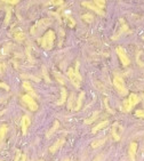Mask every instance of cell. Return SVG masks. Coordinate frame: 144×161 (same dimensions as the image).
<instances>
[{
    "instance_id": "obj_1",
    "label": "cell",
    "mask_w": 144,
    "mask_h": 161,
    "mask_svg": "<svg viewBox=\"0 0 144 161\" xmlns=\"http://www.w3.org/2000/svg\"><path fill=\"white\" fill-rule=\"evenodd\" d=\"M68 77H69L70 81L72 82V85H73L76 88H79V87H80L83 78H81V75H80V73H79V63H78V62H77V64H76V70L72 69V67H70V69L68 70Z\"/></svg>"
},
{
    "instance_id": "obj_2",
    "label": "cell",
    "mask_w": 144,
    "mask_h": 161,
    "mask_svg": "<svg viewBox=\"0 0 144 161\" xmlns=\"http://www.w3.org/2000/svg\"><path fill=\"white\" fill-rule=\"evenodd\" d=\"M54 40H55L54 31H47L45 33V35L42 37V40H41L42 48H45L46 50H51L53 48V46H54Z\"/></svg>"
},
{
    "instance_id": "obj_3",
    "label": "cell",
    "mask_w": 144,
    "mask_h": 161,
    "mask_svg": "<svg viewBox=\"0 0 144 161\" xmlns=\"http://www.w3.org/2000/svg\"><path fill=\"white\" fill-rule=\"evenodd\" d=\"M113 85H115V88L117 89V92L120 94V95H127V88H126V85H125V81L124 79L120 77V75H115V79H113Z\"/></svg>"
},
{
    "instance_id": "obj_4",
    "label": "cell",
    "mask_w": 144,
    "mask_h": 161,
    "mask_svg": "<svg viewBox=\"0 0 144 161\" xmlns=\"http://www.w3.org/2000/svg\"><path fill=\"white\" fill-rule=\"evenodd\" d=\"M49 23H51V20H48V18H45V20L39 21L35 25H33V26L31 28V33H32L33 35H38L42 30L46 29V26L49 25Z\"/></svg>"
},
{
    "instance_id": "obj_5",
    "label": "cell",
    "mask_w": 144,
    "mask_h": 161,
    "mask_svg": "<svg viewBox=\"0 0 144 161\" xmlns=\"http://www.w3.org/2000/svg\"><path fill=\"white\" fill-rule=\"evenodd\" d=\"M115 52H117V54H118V56H119V58H120L124 66H127V65L130 64V61H129V58H128V56H127V54H126V52L122 47H117Z\"/></svg>"
},
{
    "instance_id": "obj_6",
    "label": "cell",
    "mask_w": 144,
    "mask_h": 161,
    "mask_svg": "<svg viewBox=\"0 0 144 161\" xmlns=\"http://www.w3.org/2000/svg\"><path fill=\"white\" fill-rule=\"evenodd\" d=\"M22 99H23V102L27 104V106H29V109L31 111H35V110L38 109V105H37L34 98L32 96H30V95H24V96H22Z\"/></svg>"
},
{
    "instance_id": "obj_7",
    "label": "cell",
    "mask_w": 144,
    "mask_h": 161,
    "mask_svg": "<svg viewBox=\"0 0 144 161\" xmlns=\"http://www.w3.org/2000/svg\"><path fill=\"white\" fill-rule=\"evenodd\" d=\"M136 152H137V144L135 142H133L129 145V157H130V161H135V159H136Z\"/></svg>"
},
{
    "instance_id": "obj_8",
    "label": "cell",
    "mask_w": 144,
    "mask_h": 161,
    "mask_svg": "<svg viewBox=\"0 0 144 161\" xmlns=\"http://www.w3.org/2000/svg\"><path fill=\"white\" fill-rule=\"evenodd\" d=\"M83 6H86L87 8H89V9H93L95 13H97L98 15H102V16H104V12L102 10V9H100L98 7H96V6H94L91 2H88V1H83Z\"/></svg>"
},
{
    "instance_id": "obj_9",
    "label": "cell",
    "mask_w": 144,
    "mask_h": 161,
    "mask_svg": "<svg viewBox=\"0 0 144 161\" xmlns=\"http://www.w3.org/2000/svg\"><path fill=\"white\" fill-rule=\"evenodd\" d=\"M21 125H22V132H23V135H27V131H28V128H29L30 125V118L28 115H24L22 118Z\"/></svg>"
},
{
    "instance_id": "obj_10",
    "label": "cell",
    "mask_w": 144,
    "mask_h": 161,
    "mask_svg": "<svg viewBox=\"0 0 144 161\" xmlns=\"http://www.w3.org/2000/svg\"><path fill=\"white\" fill-rule=\"evenodd\" d=\"M120 23H121V29H120V31L118 32V34L113 37V40H115L117 38H119V37H120V35H121L124 32H130V31H129V29H128V26H127V24H125V22H124V20H122V18L120 20Z\"/></svg>"
},
{
    "instance_id": "obj_11",
    "label": "cell",
    "mask_w": 144,
    "mask_h": 161,
    "mask_svg": "<svg viewBox=\"0 0 144 161\" xmlns=\"http://www.w3.org/2000/svg\"><path fill=\"white\" fill-rule=\"evenodd\" d=\"M119 130H121V127L119 126V124H115L113 127H112V136L115 141H119L120 139V132Z\"/></svg>"
},
{
    "instance_id": "obj_12",
    "label": "cell",
    "mask_w": 144,
    "mask_h": 161,
    "mask_svg": "<svg viewBox=\"0 0 144 161\" xmlns=\"http://www.w3.org/2000/svg\"><path fill=\"white\" fill-rule=\"evenodd\" d=\"M64 144V138H61V139H58L57 142L53 145V146H51V149H49V152H52V153H55L56 151H57L58 149L62 146Z\"/></svg>"
},
{
    "instance_id": "obj_13",
    "label": "cell",
    "mask_w": 144,
    "mask_h": 161,
    "mask_svg": "<svg viewBox=\"0 0 144 161\" xmlns=\"http://www.w3.org/2000/svg\"><path fill=\"white\" fill-rule=\"evenodd\" d=\"M84 97H85V92H81L78 96V101H77V104L74 106V110L76 111H79L81 109V105H83V101H84Z\"/></svg>"
},
{
    "instance_id": "obj_14",
    "label": "cell",
    "mask_w": 144,
    "mask_h": 161,
    "mask_svg": "<svg viewBox=\"0 0 144 161\" xmlns=\"http://www.w3.org/2000/svg\"><path fill=\"white\" fill-rule=\"evenodd\" d=\"M128 101H129V103H130V105H132V106H135L136 104H139V103H140L141 98L137 96V95H135V94H130L129 97H128Z\"/></svg>"
},
{
    "instance_id": "obj_15",
    "label": "cell",
    "mask_w": 144,
    "mask_h": 161,
    "mask_svg": "<svg viewBox=\"0 0 144 161\" xmlns=\"http://www.w3.org/2000/svg\"><path fill=\"white\" fill-rule=\"evenodd\" d=\"M66 98H68L66 89L65 88H61V99L57 102V105H62L63 103H65L66 102Z\"/></svg>"
},
{
    "instance_id": "obj_16",
    "label": "cell",
    "mask_w": 144,
    "mask_h": 161,
    "mask_svg": "<svg viewBox=\"0 0 144 161\" xmlns=\"http://www.w3.org/2000/svg\"><path fill=\"white\" fill-rule=\"evenodd\" d=\"M108 125H109V121H106V120H105V121H102V122H100L96 127H94V128H93L91 132H93V134H96L98 130H101V129H103L104 127H106Z\"/></svg>"
},
{
    "instance_id": "obj_17",
    "label": "cell",
    "mask_w": 144,
    "mask_h": 161,
    "mask_svg": "<svg viewBox=\"0 0 144 161\" xmlns=\"http://www.w3.org/2000/svg\"><path fill=\"white\" fill-rule=\"evenodd\" d=\"M23 88H24L28 93H30V94L32 95V97H37V95H35V92L32 89V87H31L30 82H28V81H24V82H23Z\"/></svg>"
},
{
    "instance_id": "obj_18",
    "label": "cell",
    "mask_w": 144,
    "mask_h": 161,
    "mask_svg": "<svg viewBox=\"0 0 144 161\" xmlns=\"http://www.w3.org/2000/svg\"><path fill=\"white\" fill-rule=\"evenodd\" d=\"M6 134H7V126H6V125H3V126H1V127H0V145H1V144H2V142H3Z\"/></svg>"
},
{
    "instance_id": "obj_19",
    "label": "cell",
    "mask_w": 144,
    "mask_h": 161,
    "mask_svg": "<svg viewBox=\"0 0 144 161\" xmlns=\"http://www.w3.org/2000/svg\"><path fill=\"white\" fill-rule=\"evenodd\" d=\"M97 117H98V111H95V112L93 113V115H91L89 119L85 120V125H90V124H93V122L97 119Z\"/></svg>"
},
{
    "instance_id": "obj_20",
    "label": "cell",
    "mask_w": 144,
    "mask_h": 161,
    "mask_svg": "<svg viewBox=\"0 0 144 161\" xmlns=\"http://www.w3.org/2000/svg\"><path fill=\"white\" fill-rule=\"evenodd\" d=\"M58 126H59V122H58V121H55V122H54V126L49 129V130H48V132H47V138H49V137L53 135V132H55V131H56V129L58 128Z\"/></svg>"
},
{
    "instance_id": "obj_21",
    "label": "cell",
    "mask_w": 144,
    "mask_h": 161,
    "mask_svg": "<svg viewBox=\"0 0 144 161\" xmlns=\"http://www.w3.org/2000/svg\"><path fill=\"white\" fill-rule=\"evenodd\" d=\"M54 75H55V78H56V80H57L59 84H62V85H65V79H64V77H63V74H61L59 72H54Z\"/></svg>"
},
{
    "instance_id": "obj_22",
    "label": "cell",
    "mask_w": 144,
    "mask_h": 161,
    "mask_svg": "<svg viewBox=\"0 0 144 161\" xmlns=\"http://www.w3.org/2000/svg\"><path fill=\"white\" fill-rule=\"evenodd\" d=\"M24 39H25V34L22 32V31H18V32L15 33V40H17L18 42L23 41Z\"/></svg>"
},
{
    "instance_id": "obj_23",
    "label": "cell",
    "mask_w": 144,
    "mask_h": 161,
    "mask_svg": "<svg viewBox=\"0 0 144 161\" xmlns=\"http://www.w3.org/2000/svg\"><path fill=\"white\" fill-rule=\"evenodd\" d=\"M73 104H74V94L72 93V94L70 95V97H69V102H68V107H69L70 110H71V109H74V107H73V106H74Z\"/></svg>"
},
{
    "instance_id": "obj_24",
    "label": "cell",
    "mask_w": 144,
    "mask_h": 161,
    "mask_svg": "<svg viewBox=\"0 0 144 161\" xmlns=\"http://www.w3.org/2000/svg\"><path fill=\"white\" fill-rule=\"evenodd\" d=\"M132 109H133V106L130 105L129 101H128V99H125V101H124V111H126V112H129Z\"/></svg>"
},
{
    "instance_id": "obj_25",
    "label": "cell",
    "mask_w": 144,
    "mask_h": 161,
    "mask_svg": "<svg viewBox=\"0 0 144 161\" xmlns=\"http://www.w3.org/2000/svg\"><path fill=\"white\" fill-rule=\"evenodd\" d=\"M104 142H105V138L94 141V142L91 143V147H97V146H101V145H103V143H104Z\"/></svg>"
},
{
    "instance_id": "obj_26",
    "label": "cell",
    "mask_w": 144,
    "mask_h": 161,
    "mask_svg": "<svg viewBox=\"0 0 144 161\" xmlns=\"http://www.w3.org/2000/svg\"><path fill=\"white\" fill-rule=\"evenodd\" d=\"M94 3L96 5V7H98V8L102 9V10H103V8H104V6H105V1H104V0H95Z\"/></svg>"
},
{
    "instance_id": "obj_27",
    "label": "cell",
    "mask_w": 144,
    "mask_h": 161,
    "mask_svg": "<svg viewBox=\"0 0 144 161\" xmlns=\"http://www.w3.org/2000/svg\"><path fill=\"white\" fill-rule=\"evenodd\" d=\"M10 15H12V8H7V14H6V18H5V24H8V22L10 21Z\"/></svg>"
},
{
    "instance_id": "obj_28",
    "label": "cell",
    "mask_w": 144,
    "mask_h": 161,
    "mask_svg": "<svg viewBox=\"0 0 144 161\" xmlns=\"http://www.w3.org/2000/svg\"><path fill=\"white\" fill-rule=\"evenodd\" d=\"M42 75H44V78H45V80H46L47 82H51V79H49V75H48V73H47L46 66H42Z\"/></svg>"
},
{
    "instance_id": "obj_29",
    "label": "cell",
    "mask_w": 144,
    "mask_h": 161,
    "mask_svg": "<svg viewBox=\"0 0 144 161\" xmlns=\"http://www.w3.org/2000/svg\"><path fill=\"white\" fill-rule=\"evenodd\" d=\"M83 20H85L86 22L90 23V22H93L94 17H93V15H91V14H85V15H83Z\"/></svg>"
},
{
    "instance_id": "obj_30",
    "label": "cell",
    "mask_w": 144,
    "mask_h": 161,
    "mask_svg": "<svg viewBox=\"0 0 144 161\" xmlns=\"http://www.w3.org/2000/svg\"><path fill=\"white\" fill-rule=\"evenodd\" d=\"M135 115H136L137 118H142V119H144V110H136Z\"/></svg>"
},
{
    "instance_id": "obj_31",
    "label": "cell",
    "mask_w": 144,
    "mask_h": 161,
    "mask_svg": "<svg viewBox=\"0 0 144 161\" xmlns=\"http://www.w3.org/2000/svg\"><path fill=\"white\" fill-rule=\"evenodd\" d=\"M65 16H66V18H68V21H69V23H70V24H69V25H70V26H72V28H73V26H74V25H76V22H74V20H73V18H72V17H70V16H69V15H65Z\"/></svg>"
},
{
    "instance_id": "obj_32",
    "label": "cell",
    "mask_w": 144,
    "mask_h": 161,
    "mask_svg": "<svg viewBox=\"0 0 144 161\" xmlns=\"http://www.w3.org/2000/svg\"><path fill=\"white\" fill-rule=\"evenodd\" d=\"M0 88H3L5 90H9V86L3 84V82H0Z\"/></svg>"
},
{
    "instance_id": "obj_33",
    "label": "cell",
    "mask_w": 144,
    "mask_h": 161,
    "mask_svg": "<svg viewBox=\"0 0 144 161\" xmlns=\"http://www.w3.org/2000/svg\"><path fill=\"white\" fill-rule=\"evenodd\" d=\"M140 55H141V52H139V53H137V57H136V61H137V63L141 65V66H143V63H142V62L140 61Z\"/></svg>"
},
{
    "instance_id": "obj_34",
    "label": "cell",
    "mask_w": 144,
    "mask_h": 161,
    "mask_svg": "<svg viewBox=\"0 0 144 161\" xmlns=\"http://www.w3.org/2000/svg\"><path fill=\"white\" fill-rule=\"evenodd\" d=\"M6 2L9 3V5H17V3H18L17 0H8V1H6Z\"/></svg>"
},
{
    "instance_id": "obj_35",
    "label": "cell",
    "mask_w": 144,
    "mask_h": 161,
    "mask_svg": "<svg viewBox=\"0 0 144 161\" xmlns=\"http://www.w3.org/2000/svg\"><path fill=\"white\" fill-rule=\"evenodd\" d=\"M104 102H105V106H106V110H108V111H109L110 113H113V111H112V110L110 109V106H109V104H108V99H105Z\"/></svg>"
},
{
    "instance_id": "obj_36",
    "label": "cell",
    "mask_w": 144,
    "mask_h": 161,
    "mask_svg": "<svg viewBox=\"0 0 144 161\" xmlns=\"http://www.w3.org/2000/svg\"><path fill=\"white\" fill-rule=\"evenodd\" d=\"M21 157H22V153H21V151H17V154H16V158H15V161H20V159H21Z\"/></svg>"
},
{
    "instance_id": "obj_37",
    "label": "cell",
    "mask_w": 144,
    "mask_h": 161,
    "mask_svg": "<svg viewBox=\"0 0 144 161\" xmlns=\"http://www.w3.org/2000/svg\"><path fill=\"white\" fill-rule=\"evenodd\" d=\"M6 69V65L3 64V63H0V74L3 72V70Z\"/></svg>"
},
{
    "instance_id": "obj_38",
    "label": "cell",
    "mask_w": 144,
    "mask_h": 161,
    "mask_svg": "<svg viewBox=\"0 0 144 161\" xmlns=\"http://www.w3.org/2000/svg\"><path fill=\"white\" fill-rule=\"evenodd\" d=\"M51 3H53V5H63L64 2L62 0H59V1H51Z\"/></svg>"
},
{
    "instance_id": "obj_39",
    "label": "cell",
    "mask_w": 144,
    "mask_h": 161,
    "mask_svg": "<svg viewBox=\"0 0 144 161\" xmlns=\"http://www.w3.org/2000/svg\"><path fill=\"white\" fill-rule=\"evenodd\" d=\"M93 161H103V156H98V157H96Z\"/></svg>"
},
{
    "instance_id": "obj_40",
    "label": "cell",
    "mask_w": 144,
    "mask_h": 161,
    "mask_svg": "<svg viewBox=\"0 0 144 161\" xmlns=\"http://www.w3.org/2000/svg\"><path fill=\"white\" fill-rule=\"evenodd\" d=\"M20 161H27V156H25V154H22V157H21Z\"/></svg>"
},
{
    "instance_id": "obj_41",
    "label": "cell",
    "mask_w": 144,
    "mask_h": 161,
    "mask_svg": "<svg viewBox=\"0 0 144 161\" xmlns=\"http://www.w3.org/2000/svg\"><path fill=\"white\" fill-rule=\"evenodd\" d=\"M5 112H6V111H5V110H2V111H0V115H2V114H3V113H5Z\"/></svg>"
},
{
    "instance_id": "obj_42",
    "label": "cell",
    "mask_w": 144,
    "mask_h": 161,
    "mask_svg": "<svg viewBox=\"0 0 144 161\" xmlns=\"http://www.w3.org/2000/svg\"><path fill=\"white\" fill-rule=\"evenodd\" d=\"M62 161H70V160H69V159L66 158V159H64V160H62Z\"/></svg>"
},
{
    "instance_id": "obj_43",
    "label": "cell",
    "mask_w": 144,
    "mask_h": 161,
    "mask_svg": "<svg viewBox=\"0 0 144 161\" xmlns=\"http://www.w3.org/2000/svg\"><path fill=\"white\" fill-rule=\"evenodd\" d=\"M143 105H144V94H143Z\"/></svg>"
},
{
    "instance_id": "obj_44",
    "label": "cell",
    "mask_w": 144,
    "mask_h": 161,
    "mask_svg": "<svg viewBox=\"0 0 144 161\" xmlns=\"http://www.w3.org/2000/svg\"><path fill=\"white\" fill-rule=\"evenodd\" d=\"M143 40H144V37H143Z\"/></svg>"
}]
</instances>
